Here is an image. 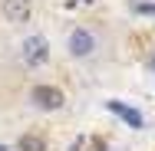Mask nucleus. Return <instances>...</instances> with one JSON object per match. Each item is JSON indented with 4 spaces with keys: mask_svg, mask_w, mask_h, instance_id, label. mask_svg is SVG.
<instances>
[{
    "mask_svg": "<svg viewBox=\"0 0 155 151\" xmlns=\"http://www.w3.org/2000/svg\"><path fill=\"white\" fill-rule=\"evenodd\" d=\"M129 10H132V13H139V17H155V3H145V0H132V3H129Z\"/></svg>",
    "mask_w": 155,
    "mask_h": 151,
    "instance_id": "0eeeda50",
    "label": "nucleus"
},
{
    "mask_svg": "<svg viewBox=\"0 0 155 151\" xmlns=\"http://www.w3.org/2000/svg\"><path fill=\"white\" fill-rule=\"evenodd\" d=\"M17 151H46V138L43 135H36V131H23L20 138H17Z\"/></svg>",
    "mask_w": 155,
    "mask_h": 151,
    "instance_id": "423d86ee",
    "label": "nucleus"
},
{
    "mask_svg": "<svg viewBox=\"0 0 155 151\" xmlns=\"http://www.w3.org/2000/svg\"><path fill=\"white\" fill-rule=\"evenodd\" d=\"M79 148H83V138H76V141H73V148H69V151H79Z\"/></svg>",
    "mask_w": 155,
    "mask_h": 151,
    "instance_id": "6e6552de",
    "label": "nucleus"
},
{
    "mask_svg": "<svg viewBox=\"0 0 155 151\" xmlns=\"http://www.w3.org/2000/svg\"><path fill=\"white\" fill-rule=\"evenodd\" d=\"M20 59H23V66H30V69L46 66V62H50V39L40 36V33H30V36L20 43Z\"/></svg>",
    "mask_w": 155,
    "mask_h": 151,
    "instance_id": "f03ea898",
    "label": "nucleus"
},
{
    "mask_svg": "<svg viewBox=\"0 0 155 151\" xmlns=\"http://www.w3.org/2000/svg\"><path fill=\"white\" fill-rule=\"evenodd\" d=\"M0 13L7 23H27L33 17V0H0Z\"/></svg>",
    "mask_w": 155,
    "mask_h": 151,
    "instance_id": "20e7f679",
    "label": "nucleus"
},
{
    "mask_svg": "<svg viewBox=\"0 0 155 151\" xmlns=\"http://www.w3.org/2000/svg\"><path fill=\"white\" fill-rule=\"evenodd\" d=\"M106 109H109V112H116L129 128H142V125H145L142 112H139V109H132V105H125V102H119V99H109V102H106Z\"/></svg>",
    "mask_w": 155,
    "mask_h": 151,
    "instance_id": "39448f33",
    "label": "nucleus"
},
{
    "mask_svg": "<svg viewBox=\"0 0 155 151\" xmlns=\"http://www.w3.org/2000/svg\"><path fill=\"white\" fill-rule=\"evenodd\" d=\"M96 49H99V36L89 27H73L69 30V36H66V53L73 59H89V56H96Z\"/></svg>",
    "mask_w": 155,
    "mask_h": 151,
    "instance_id": "f257e3e1",
    "label": "nucleus"
},
{
    "mask_svg": "<svg viewBox=\"0 0 155 151\" xmlns=\"http://www.w3.org/2000/svg\"><path fill=\"white\" fill-rule=\"evenodd\" d=\"M0 151H17L13 145H7V141H0Z\"/></svg>",
    "mask_w": 155,
    "mask_h": 151,
    "instance_id": "1a4fd4ad",
    "label": "nucleus"
},
{
    "mask_svg": "<svg viewBox=\"0 0 155 151\" xmlns=\"http://www.w3.org/2000/svg\"><path fill=\"white\" fill-rule=\"evenodd\" d=\"M63 102H66L63 89L50 86V82H36V86L30 89V105H33V109H40V112H60Z\"/></svg>",
    "mask_w": 155,
    "mask_h": 151,
    "instance_id": "7ed1b4c3",
    "label": "nucleus"
},
{
    "mask_svg": "<svg viewBox=\"0 0 155 151\" xmlns=\"http://www.w3.org/2000/svg\"><path fill=\"white\" fill-rule=\"evenodd\" d=\"M152 69H155V56H152Z\"/></svg>",
    "mask_w": 155,
    "mask_h": 151,
    "instance_id": "9d476101",
    "label": "nucleus"
}]
</instances>
